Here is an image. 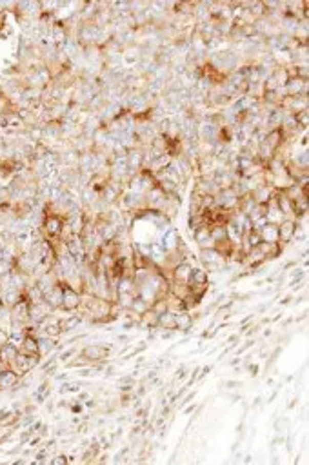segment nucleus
<instances>
[{
  "mask_svg": "<svg viewBox=\"0 0 309 465\" xmlns=\"http://www.w3.org/2000/svg\"><path fill=\"white\" fill-rule=\"evenodd\" d=\"M200 262L204 264L205 271H218L224 267L225 258L215 249V247H209V249L200 251Z\"/></svg>",
  "mask_w": 309,
  "mask_h": 465,
  "instance_id": "1",
  "label": "nucleus"
},
{
  "mask_svg": "<svg viewBox=\"0 0 309 465\" xmlns=\"http://www.w3.org/2000/svg\"><path fill=\"white\" fill-rule=\"evenodd\" d=\"M42 229L48 235V238H60L62 229H64V220L58 215H48L42 224Z\"/></svg>",
  "mask_w": 309,
  "mask_h": 465,
  "instance_id": "2",
  "label": "nucleus"
},
{
  "mask_svg": "<svg viewBox=\"0 0 309 465\" xmlns=\"http://www.w3.org/2000/svg\"><path fill=\"white\" fill-rule=\"evenodd\" d=\"M24 128H26V122L16 113H2L0 115V129L13 133V131H22Z\"/></svg>",
  "mask_w": 309,
  "mask_h": 465,
  "instance_id": "3",
  "label": "nucleus"
},
{
  "mask_svg": "<svg viewBox=\"0 0 309 465\" xmlns=\"http://www.w3.org/2000/svg\"><path fill=\"white\" fill-rule=\"evenodd\" d=\"M62 298H64V284H55L49 291H46L42 300L51 307L53 311L55 309H62Z\"/></svg>",
  "mask_w": 309,
  "mask_h": 465,
  "instance_id": "4",
  "label": "nucleus"
},
{
  "mask_svg": "<svg viewBox=\"0 0 309 465\" xmlns=\"http://www.w3.org/2000/svg\"><path fill=\"white\" fill-rule=\"evenodd\" d=\"M109 347H111L109 343H104V346H102V343H100V346H86L84 349L80 351V353H82V356L88 360V362H95L96 363V362H102V360L108 356V354H109Z\"/></svg>",
  "mask_w": 309,
  "mask_h": 465,
  "instance_id": "5",
  "label": "nucleus"
},
{
  "mask_svg": "<svg viewBox=\"0 0 309 465\" xmlns=\"http://www.w3.org/2000/svg\"><path fill=\"white\" fill-rule=\"evenodd\" d=\"M284 88H285L284 89L285 96L307 95V80H302V78H298V76H289Z\"/></svg>",
  "mask_w": 309,
  "mask_h": 465,
  "instance_id": "6",
  "label": "nucleus"
},
{
  "mask_svg": "<svg viewBox=\"0 0 309 465\" xmlns=\"http://www.w3.org/2000/svg\"><path fill=\"white\" fill-rule=\"evenodd\" d=\"M18 380H20V374L13 371L11 367H6V369L0 371V391H11L18 386Z\"/></svg>",
  "mask_w": 309,
  "mask_h": 465,
  "instance_id": "7",
  "label": "nucleus"
},
{
  "mask_svg": "<svg viewBox=\"0 0 309 465\" xmlns=\"http://www.w3.org/2000/svg\"><path fill=\"white\" fill-rule=\"evenodd\" d=\"M80 298L82 294L78 291H75L73 287L64 284V298H62V309L66 311H75L80 307Z\"/></svg>",
  "mask_w": 309,
  "mask_h": 465,
  "instance_id": "8",
  "label": "nucleus"
},
{
  "mask_svg": "<svg viewBox=\"0 0 309 465\" xmlns=\"http://www.w3.org/2000/svg\"><path fill=\"white\" fill-rule=\"evenodd\" d=\"M169 255H171V253H168L166 247L162 246L160 242L149 244V260H151L155 266H164V264L169 260Z\"/></svg>",
  "mask_w": 309,
  "mask_h": 465,
  "instance_id": "9",
  "label": "nucleus"
},
{
  "mask_svg": "<svg viewBox=\"0 0 309 465\" xmlns=\"http://www.w3.org/2000/svg\"><path fill=\"white\" fill-rule=\"evenodd\" d=\"M295 229H297L295 218H284L278 224V240L284 244L291 242V238L295 236Z\"/></svg>",
  "mask_w": 309,
  "mask_h": 465,
  "instance_id": "10",
  "label": "nucleus"
},
{
  "mask_svg": "<svg viewBox=\"0 0 309 465\" xmlns=\"http://www.w3.org/2000/svg\"><path fill=\"white\" fill-rule=\"evenodd\" d=\"M260 233V238L262 242L265 244H278V224H271V222H265L264 226L258 229Z\"/></svg>",
  "mask_w": 309,
  "mask_h": 465,
  "instance_id": "11",
  "label": "nucleus"
},
{
  "mask_svg": "<svg viewBox=\"0 0 309 465\" xmlns=\"http://www.w3.org/2000/svg\"><path fill=\"white\" fill-rule=\"evenodd\" d=\"M193 238L202 249H209V247H215V242L211 240V233H209V227L208 226H202L198 227L197 231H193Z\"/></svg>",
  "mask_w": 309,
  "mask_h": 465,
  "instance_id": "12",
  "label": "nucleus"
},
{
  "mask_svg": "<svg viewBox=\"0 0 309 465\" xmlns=\"http://www.w3.org/2000/svg\"><path fill=\"white\" fill-rule=\"evenodd\" d=\"M160 244L166 247L168 253H175V251H177V246H178V231L173 229V227L164 229V235H162Z\"/></svg>",
  "mask_w": 309,
  "mask_h": 465,
  "instance_id": "13",
  "label": "nucleus"
},
{
  "mask_svg": "<svg viewBox=\"0 0 309 465\" xmlns=\"http://www.w3.org/2000/svg\"><path fill=\"white\" fill-rule=\"evenodd\" d=\"M51 36H53V42H55L56 49H62L66 42H68L69 33L62 24H53L51 26Z\"/></svg>",
  "mask_w": 309,
  "mask_h": 465,
  "instance_id": "14",
  "label": "nucleus"
},
{
  "mask_svg": "<svg viewBox=\"0 0 309 465\" xmlns=\"http://www.w3.org/2000/svg\"><path fill=\"white\" fill-rule=\"evenodd\" d=\"M157 326L160 327V329L175 331V326H177V314L173 313V311H166V313L158 314Z\"/></svg>",
  "mask_w": 309,
  "mask_h": 465,
  "instance_id": "15",
  "label": "nucleus"
},
{
  "mask_svg": "<svg viewBox=\"0 0 309 465\" xmlns=\"http://www.w3.org/2000/svg\"><path fill=\"white\" fill-rule=\"evenodd\" d=\"M18 354V347L13 346V343H6V346L0 347V362L6 363V366H11V362L15 360V356Z\"/></svg>",
  "mask_w": 309,
  "mask_h": 465,
  "instance_id": "16",
  "label": "nucleus"
},
{
  "mask_svg": "<svg viewBox=\"0 0 309 465\" xmlns=\"http://www.w3.org/2000/svg\"><path fill=\"white\" fill-rule=\"evenodd\" d=\"M18 351L24 354H38V340L36 336H31V334H26L24 342L20 343Z\"/></svg>",
  "mask_w": 309,
  "mask_h": 465,
  "instance_id": "17",
  "label": "nucleus"
},
{
  "mask_svg": "<svg viewBox=\"0 0 309 465\" xmlns=\"http://www.w3.org/2000/svg\"><path fill=\"white\" fill-rule=\"evenodd\" d=\"M209 233H211V240L215 242V246L228 240V235H225V224H215V226H209Z\"/></svg>",
  "mask_w": 309,
  "mask_h": 465,
  "instance_id": "18",
  "label": "nucleus"
},
{
  "mask_svg": "<svg viewBox=\"0 0 309 465\" xmlns=\"http://www.w3.org/2000/svg\"><path fill=\"white\" fill-rule=\"evenodd\" d=\"M149 307H151V306H149V304L146 302L144 298H140V296H138V294H137V296H135V298H133V302H131V307H129V311H131V313L135 314V316H137L138 320H140V316L146 313V311L149 309Z\"/></svg>",
  "mask_w": 309,
  "mask_h": 465,
  "instance_id": "19",
  "label": "nucleus"
},
{
  "mask_svg": "<svg viewBox=\"0 0 309 465\" xmlns=\"http://www.w3.org/2000/svg\"><path fill=\"white\" fill-rule=\"evenodd\" d=\"M38 354H48L51 349L56 347V340L55 338H49V336H38Z\"/></svg>",
  "mask_w": 309,
  "mask_h": 465,
  "instance_id": "20",
  "label": "nucleus"
},
{
  "mask_svg": "<svg viewBox=\"0 0 309 465\" xmlns=\"http://www.w3.org/2000/svg\"><path fill=\"white\" fill-rule=\"evenodd\" d=\"M80 322H82V318L78 316V314H75V316H69V318L58 320L62 333H68V331H71V329H75V327H78V326H80Z\"/></svg>",
  "mask_w": 309,
  "mask_h": 465,
  "instance_id": "21",
  "label": "nucleus"
},
{
  "mask_svg": "<svg viewBox=\"0 0 309 465\" xmlns=\"http://www.w3.org/2000/svg\"><path fill=\"white\" fill-rule=\"evenodd\" d=\"M191 324H193L191 314H189L188 311H184V313H178L177 314V326H175V329L184 331V333H186V331L191 327Z\"/></svg>",
  "mask_w": 309,
  "mask_h": 465,
  "instance_id": "22",
  "label": "nucleus"
},
{
  "mask_svg": "<svg viewBox=\"0 0 309 465\" xmlns=\"http://www.w3.org/2000/svg\"><path fill=\"white\" fill-rule=\"evenodd\" d=\"M76 354H78V351H76L75 347H71V349H68V351H60L58 356H56V360L60 363H68L69 360H73V358L76 356Z\"/></svg>",
  "mask_w": 309,
  "mask_h": 465,
  "instance_id": "23",
  "label": "nucleus"
},
{
  "mask_svg": "<svg viewBox=\"0 0 309 465\" xmlns=\"http://www.w3.org/2000/svg\"><path fill=\"white\" fill-rule=\"evenodd\" d=\"M24 338H26L24 331H11V333H9V343L20 347V343L24 342Z\"/></svg>",
  "mask_w": 309,
  "mask_h": 465,
  "instance_id": "24",
  "label": "nucleus"
},
{
  "mask_svg": "<svg viewBox=\"0 0 309 465\" xmlns=\"http://www.w3.org/2000/svg\"><path fill=\"white\" fill-rule=\"evenodd\" d=\"M82 387V383L75 382V383H64V386L60 387V394H66V393H78Z\"/></svg>",
  "mask_w": 309,
  "mask_h": 465,
  "instance_id": "25",
  "label": "nucleus"
},
{
  "mask_svg": "<svg viewBox=\"0 0 309 465\" xmlns=\"http://www.w3.org/2000/svg\"><path fill=\"white\" fill-rule=\"evenodd\" d=\"M8 342H9V333H6V331L0 327V347L6 346Z\"/></svg>",
  "mask_w": 309,
  "mask_h": 465,
  "instance_id": "26",
  "label": "nucleus"
},
{
  "mask_svg": "<svg viewBox=\"0 0 309 465\" xmlns=\"http://www.w3.org/2000/svg\"><path fill=\"white\" fill-rule=\"evenodd\" d=\"M186 373H188L186 367H178V369L175 371V374H173V378H175V380H182V378L186 376Z\"/></svg>",
  "mask_w": 309,
  "mask_h": 465,
  "instance_id": "27",
  "label": "nucleus"
},
{
  "mask_svg": "<svg viewBox=\"0 0 309 465\" xmlns=\"http://www.w3.org/2000/svg\"><path fill=\"white\" fill-rule=\"evenodd\" d=\"M51 463H68V456H55L51 460Z\"/></svg>",
  "mask_w": 309,
  "mask_h": 465,
  "instance_id": "28",
  "label": "nucleus"
},
{
  "mask_svg": "<svg viewBox=\"0 0 309 465\" xmlns=\"http://www.w3.org/2000/svg\"><path fill=\"white\" fill-rule=\"evenodd\" d=\"M229 389H235V387H240V382H228Z\"/></svg>",
  "mask_w": 309,
  "mask_h": 465,
  "instance_id": "29",
  "label": "nucleus"
},
{
  "mask_svg": "<svg viewBox=\"0 0 309 465\" xmlns=\"http://www.w3.org/2000/svg\"><path fill=\"white\" fill-rule=\"evenodd\" d=\"M66 378H68V374H66V373H62V374H56V380H58V382H64Z\"/></svg>",
  "mask_w": 309,
  "mask_h": 465,
  "instance_id": "30",
  "label": "nucleus"
},
{
  "mask_svg": "<svg viewBox=\"0 0 309 465\" xmlns=\"http://www.w3.org/2000/svg\"><path fill=\"white\" fill-rule=\"evenodd\" d=\"M71 411H73V413H80L82 406H78V403H76V406H71Z\"/></svg>",
  "mask_w": 309,
  "mask_h": 465,
  "instance_id": "31",
  "label": "nucleus"
},
{
  "mask_svg": "<svg viewBox=\"0 0 309 465\" xmlns=\"http://www.w3.org/2000/svg\"><path fill=\"white\" fill-rule=\"evenodd\" d=\"M78 400H89V394L88 393H82V394H78Z\"/></svg>",
  "mask_w": 309,
  "mask_h": 465,
  "instance_id": "32",
  "label": "nucleus"
},
{
  "mask_svg": "<svg viewBox=\"0 0 309 465\" xmlns=\"http://www.w3.org/2000/svg\"><path fill=\"white\" fill-rule=\"evenodd\" d=\"M287 302H291V296H285V298L280 302V306H285V304H287Z\"/></svg>",
  "mask_w": 309,
  "mask_h": 465,
  "instance_id": "33",
  "label": "nucleus"
},
{
  "mask_svg": "<svg viewBox=\"0 0 309 465\" xmlns=\"http://www.w3.org/2000/svg\"><path fill=\"white\" fill-rule=\"evenodd\" d=\"M195 407H197V406H189V409H186V411H184V413H186V414L193 413V411H195Z\"/></svg>",
  "mask_w": 309,
  "mask_h": 465,
  "instance_id": "34",
  "label": "nucleus"
},
{
  "mask_svg": "<svg viewBox=\"0 0 309 465\" xmlns=\"http://www.w3.org/2000/svg\"><path fill=\"white\" fill-rule=\"evenodd\" d=\"M264 336H265V338L271 336V329H265V331H264Z\"/></svg>",
  "mask_w": 309,
  "mask_h": 465,
  "instance_id": "35",
  "label": "nucleus"
},
{
  "mask_svg": "<svg viewBox=\"0 0 309 465\" xmlns=\"http://www.w3.org/2000/svg\"><path fill=\"white\" fill-rule=\"evenodd\" d=\"M2 204H4V200H2V196H0V206H2Z\"/></svg>",
  "mask_w": 309,
  "mask_h": 465,
  "instance_id": "36",
  "label": "nucleus"
}]
</instances>
